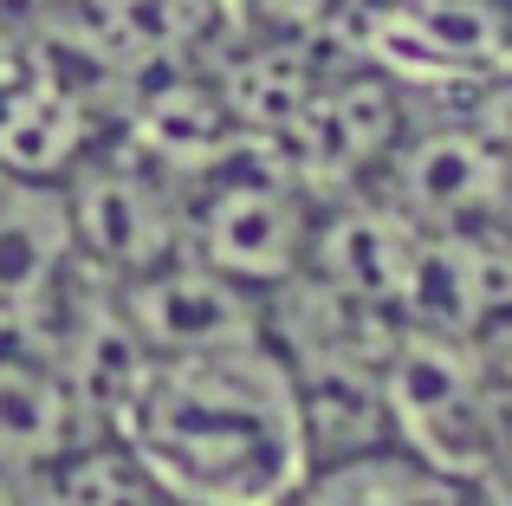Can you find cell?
<instances>
[{
    "instance_id": "cell-3",
    "label": "cell",
    "mask_w": 512,
    "mask_h": 506,
    "mask_svg": "<svg viewBox=\"0 0 512 506\" xmlns=\"http://www.w3.org/2000/svg\"><path fill=\"white\" fill-rule=\"evenodd\" d=\"M59 195L78 266L104 286H124L156 260L182 253V182L143 163L130 143H104L98 156H85L59 182Z\"/></svg>"
},
{
    "instance_id": "cell-2",
    "label": "cell",
    "mask_w": 512,
    "mask_h": 506,
    "mask_svg": "<svg viewBox=\"0 0 512 506\" xmlns=\"http://www.w3.org/2000/svg\"><path fill=\"white\" fill-rule=\"evenodd\" d=\"M318 195L292 163H253V143L182 182V253L221 266L253 292L305 273Z\"/></svg>"
},
{
    "instance_id": "cell-9",
    "label": "cell",
    "mask_w": 512,
    "mask_h": 506,
    "mask_svg": "<svg viewBox=\"0 0 512 506\" xmlns=\"http://www.w3.org/2000/svg\"><path fill=\"white\" fill-rule=\"evenodd\" d=\"M33 494H39L33 481H20V474L0 468V506H33Z\"/></svg>"
},
{
    "instance_id": "cell-5",
    "label": "cell",
    "mask_w": 512,
    "mask_h": 506,
    "mask_svg": "<svg viewBox=\"0 0 512 506\" xmlns=\"http://www.w3.org/2000/svg\"><path fill=\"white\" fill-rule=\"evenodd\" d=\"M104 422L78 403L65 370L26 331H0V468L46 487L72 455L104 442Z\"/></svg>"
},
{
    "instance_id": "cell-4",
    "label": "cell",
    "mask_w": 512,
    "mask_h": 506,
    "mask_svg": "<svg viewBox=\"0 0 512 506\" xmlns=\"http://www.w3.org/2000/svg\"><path fill=\"white\" fill-rule=\"evenodd\" d=\"M111 299L150 357H195L266 338V292L227 279L221 266L195 260V253L156 260L150 273L111 286Z\"/></svg>"
},
{
    "instance_id": "cell-6",
    "label": "cell",
    "mask_w": 512,
    "mask_h": 506,
    "mask_svg": "<svg viewBox=\"0 0 512 506\" xmlns=\"http://www.w3.org/2000/svg\"><path fill=\"white\" fill-rule=\"evenodd\" d=\"M98 150H104L98 78H78L72 65L33 52L26 78L13 91H0V176L59 189Z\"/></svg>"
},
{
    "instance_id": "cell-1",
    "label": "cell",
    "mask_w": 512,
    "mask_h": 506,
    "mask_svg": "<svg viewBox=\"0 0 512 506\" xmlns=\"http://www.w3.org/2000/svg\"><path fill=\"white\" fill-rule=\"evenodd\" d=\"M117 442L182 506H286L305 474L292 364L273 338L150 357Z\"/></svg>"
},
{
    "instance_id": "cell-8",
    "label": "cell",
    "mask_w": 512,
    "mask_h": 506,
    "mask_svg": "<svg viewBox=\"0 0 512 506\" xmlns=\"http://www.w3.org/2000/svg\"><path fill=\"white\" fill-rule=\"evenodd\" d=\"M26 65H33V52H26L13 33H0V91H13V85H20V78H26Z\"/></svg>"
},
{
    "instance_id": "cell-7",
    "label": "cell",
    "mask_w": 512,
    "mask_h": 506,
    "mask_svg": "<svg viewBox=\"0 0 512 506\" xmlns=\"http://www.w3.org/2000/svg\"><path fill=\"white\" fill-rule=\"evenodd\" d=\"M78 273L85 266L72 247L65 195L52 182L0 176V331H33Z\"/></svg>"
}]
</instances>
